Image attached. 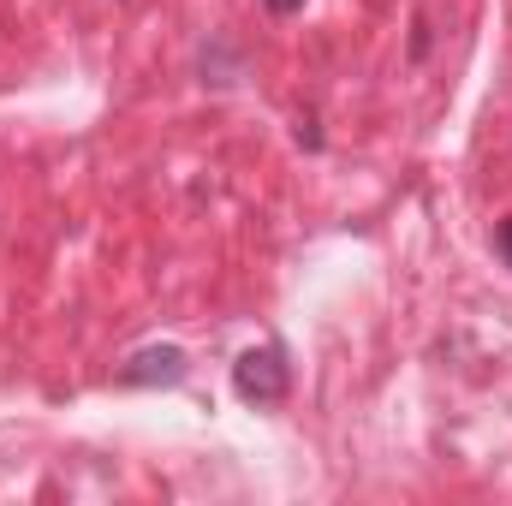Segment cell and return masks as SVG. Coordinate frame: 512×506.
<instances>
[{"mask_svg": "<svg viewBox=\"0 0 512 506\" xmlns=\"http://www.w3.org/2000/svg\"><path fill=\"white\" fill-rule=\"evenodd\" d=\"M286 387H292V364H286V346H251V352H239V364H233V393L245 399V405H280L286 399Z\"/></svg>", "mask_w": 512, "mask_h": 506, "instance_id": "cell-1", "label": "cell"}, {"mask_svg": "<svg viewBox=\"0 0 512 506\" xmlns=\"http://www.w3.org/2000/svg\"><path fill=\"white\" fill-rule=\"evenodd\" d=\"M191 376V358L179 352V346H143V352H131L126 364H120V387H179V381Z\"/></svg>", "mask_w": 512, "mask_h": 506, "instance_id": "cell-2", "label": "cell"}, {"mask_svg": "<svg viewBox=\"0 0 512 506\" xmlns=\"http://www.w3.org/2000/svg\"><path fill=\"white\" fill-rule=\"evenodd\" d=\"M495 251H501V262L512 268V215L501 221V233H495Z\"/></svg>", "mask_w": 512, "mask_h": 506, "instance_id": "cell-3", "label": "cell"}, {"mask_svg": "<svg viewBox=\"0 0 512 506\" xmlns=\"http://www.w3.org/2000/svg\"><path fill=\"white\" fill-rule=\"evenodd\" d=\"M262 6H268L274 18H292V12H304V0H262Z\"/></svg>", "mask_w": 512, "mask_h": 506, "instance_id": "cell-4", "label": "cell"}]
</instances>
